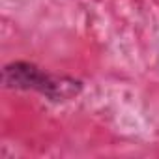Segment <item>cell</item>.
<instances>
[{
	"mask_svg": "<svg viewBox=\"0 0 159 159\" xmlns=\"http://www.w3.org/2000/svg\"><path fill=\"white\" fill-rule=\"evenodd\" d=\"M2 83L6 88L39 92L52 101L69 99L83 88L81 81H75V79H69V77H54L30 62L8 64L2 73Z\"/></svg>",
	"mask_w": 159,
	"mask_h": 159,
	"instance_id": "6da1fadb",
	"label": "cell"
}]
</instances>
